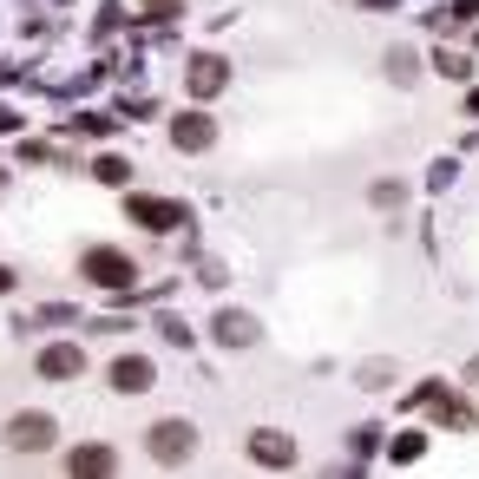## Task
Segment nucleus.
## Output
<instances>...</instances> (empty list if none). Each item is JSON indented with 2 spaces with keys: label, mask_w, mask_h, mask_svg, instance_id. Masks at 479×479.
<instances>
[{
  "label": "nucleus",
  "mask_w": 479,
  "mask_h": 479,
  "mask_svg": "<svg viewBox=\"0 0 479 479\" xmlns=\"http://www.w3.org/2000/svg\"><path fill=\"white\" fill-rule=\"evenodd\" d=\"M119 459H112V447H73L66 453V473H112Z\"/></svg>",
  "instance_id": "9b49d317"
},
{
  "label": "nucleus",
  "mask_w": 479,
  "mask_h": 479,
  "mask_svg": "<svg viewBox=\"0 0 479 479\" xmlns=\"http://www.w3.org/2000/svg\"><path fill=\"white\" fill-rule=\"evenodd\" d=\"M7 289H13V276H7V270H0V295H7Z\"/></svg>",
  "instance_id": "6ab92c4d"
},
{
  "label": "nucleus",
  "mask_w": 479,
  "mask_h": 479,
  "mask_svg": "<svg viewBox=\"0 0 479 479\" xmlns=\"http://www.w3.org/2000/svg\"><path fill=\"white\" fill-rule=\"evenodd\" d=\"M224 86H230V66H224L217 53H197V59H191V92H197V98H217Z\"/></svg>",
  "instance_id": "1a4fd4ad"
},
{
  "label": "nucleus",
  "mask_w": 479,
  "mask_h": 479,
  "mask_svg": "<svg viewBox=\"0 0 479 479\" xmlns=\"http://www.w3.org/2000/svg\"><path fill=\"white\" fill-rule=\"evenodd\" d=\"M401 197H407L401 185H374V204H381V210H394V204H401Z\"/></svg>",
  "instance_id": "f3484780"
},
{
  "label": "nucleus",
  "mask_w": 479,
  "mask_h": 479,
  "mask_svg": "<svg viewBox=\"0 0 479 479\" xmlns=\"http://www.w3.org/2000/svg\"><path fill=\"white\" fill-rule=\"evenodd\" d=\"M467 381H473V388H479V361H467Z\"/></svg>",
  "instance_id": "a211bd4d"
},
{
  "label": "nucleus",
  "mask_w": 479,
  "mask_h": 479,
  "mask_svg": "<svg viewBox=\"0 0 479 479\" xmlns=\"http://www.w3.org/2000/svg\"><path fill=\"white\" fill-rule=\"evenodd\" d=\"M388 79H394V86H414V79H420V59L407 53V46H394V53H388Z\"/></svg>",
  "instance_id": "f8f14e48"
},
{
  "label": "nucleus",
  "mask_w": 479,
  "mask_h": 479,
  "mask_svg": "<svg viewBox=\"0 0 479 479\" xmlns=\"http://www.w3.org/2000/svg\"><path fill=\"white\" fill-rule=\"evenodd\" d=\"M427 453V434H401L394 440V459H420Z\"/></svg>",
  "instance_id": "4468645a"
},
{
  "label": "nucleus",
  "mask_w": 479,
  "mask_h": 479,
  "mask_svg": "<svg viewBox=\"0 0 479 479\" xmlns=\"http://www.w3.org/2000/svg\"><path fill=\"white\" fill-rule=\"evenodd\" d=\"M40 374L46 381H79V374H86V349H79V342H53V349L40 355Z\"/></svg>",
  "instance_id": "20e7f679"
},
{
  "label": "nucleus",
  "mask_w": 479,
  "mask_h": 479,
  "mask_svg": "<svg viewBox=\"0 0 479 479\" xmlns=\"http://www.w3.org/2000/svg\"><path fill=\"white\" fill-rule=\"evenodd\" d=\"M98 185H125V164L119 158H98Z\"/></svg>",
  "instance_id": "2eb2a0df"
},
{
  "label": "nucleus",
  "mask_w": 479,
  "mask_h": 479,
  "mask_svg": "<svg viewBox=\"0 0 479 479\" xmlns=\"http://www.w3.org/2000/svg\"><path fill=\"white\" fill-rule=\"evenodd\" d=\"M145 453H152L158 467H185V459L197 453V427L191 420H158L152 434H145Z\"/></svg>",
  "instance_id": "f257e3e1"
},
{
  "label": "nucleus",
  "mask_w": 479,
  "mask_h": 479,
  "mask_svg": "<svg viewBox=\"0 0 479 479\" xmlns=\"http://www.w3.org/2000/svg\"><path fill=\"white\" fill-rule=\"evenodd\" d=\"M467 112H479V92H467Z\"/></svg>",
  "instance_id": "aec40b11"
},
{
  "label": "nucleus",
  "mask_w": 479,
  "mask_h": 479,
  "mask_svg": "<svg viewBox=\"0 0 479 479\" xmlns=\"http://www.w3.org/2000/svg\"><path fill=\"white\" fill-rule=\"evenodd\" d=\"M217 342H224V349H250V342H256V322L224 309V316H217Z\"/></svg>",
  "instance_id": "9d476101"
},
{
  "label": "nucleus",
  "mask_w": 479,
  "mask_h": 479,
  "mask_svg": "<svg viewBox=\"0 0 479 479\" xmlns=\"http://www.w3.org/2000/svg\"><path fill=\"white\" fill-rule=\"evenodd\" d=\"M53 440H59L53 414H13V420H7V447H13V453H46Z\"/></svg>",
  "instance_id": "7ed1b4c3"
},
{
  "label": "nucleus",
  "mask_w": 479,
  "mask_h": 479,
  "mask_svg": "<svg viewBox=\"0 0 479 479\" xmlns=\"http://www.w3.org/2000/svg\"><path fill=\"white\" fill-rule=\"evenodd\" d=\"M86 283H98V289H131L138 283V263H131L125 250H86Z\"/></svg>",
  "instance_id": "f03ea898"
},
{
  "label": "nucleus",
  "mask_w": 479,
  "mask_h": 479,
  "mask_svg": "<svg viewBox=\"0 0 479 479\" xmlns=\"http://www.w3.org/2000/svg\"><path fill=\"white\" fill-rule=\"evenodd\" d=\"M158 328H164V342H177V349H185V342H191V328H185V322H177V316H164Z\"/></svg>",
  "instance_id": "dca6fc26"
},
{
  "label": "nucleus",
  "mask_w": 479,
  "mask_h": 479,
  "mask_svg": "<svg viewBox=\"0 0 479 479\" xmlns=\"http://www.w3.org/2000/svg\"><path fill=\"white\" fill-rule=\"evenodd\" d=\"M250 459L256 467H295V440L276 434V427H256L250 434Z\"/></svg>",
  "instance_id": "423d86ee"
},
{
  "label": "nucleus",
  "mask_w": 479,
  "mask_h": 479,
  "mask_svg": "<svg viewBox=\"0 0 479 479\" xmlns=\"http://www.w3.org/2000/svg\"><path fill=\"white\" fill-rule=\"evenodd\" d=\"M210 138H217L210 112H177V125H171V145H185V152H210Z\"/></svg>",
  "instance_id": "0eeeda50"
},
{
  "label": "nucleus",
  "mask_w": 479,
  "mask_h": 479,
  "mask_svg": "<svg viewBox=\"0 0 479 479\" xmlns=\"http://www.w3.org/2000/svg\"><path fill=\"white\" fill-rule=\"evenodd\" d=\"M434 73H440V79H467L473 59H467V53H434Z\"/></svg>",
  "instance_id": "ddd939ff"
},
{
  "label": "nucleus",
  "mask_w": 479,
  "mask_h": 479,
  "mask_svg": "<svg viewBox=\"0 0 479 479\" xmlns=\"http://www.w3.org/2000/svg\"><path fill=\"white\" fill-rule=\"evenodd\" d=\"M125 210H131V217H138L145 230H158V237L185 224V210H177V204H158V197H125Z\"/></svg>",
  "instance_id": "6e6552de"
},
{
  "label": "nucleus",
  "mask_w": 479,
  "mask_h": 479,
  "mask_svg": "<svg viewBox=\"0 0 479 479\" xmlns=\"http://www.w3.org/2000/svg\"><path fill=\"white\" fill-rule=\"evenodd\" d=\"M368 7H394V0H368Z\"/></svg>",
  "instance_id": "412c9836"
},
{
  "label": "nucleus",
  "mask_w": 479,
  "mask_h": 479,
  "mask_svg": "<svg viewBox=\"0 0 479 479\" xmlns=\"http://www.w3.org/2000/svg\"><path fill=\"white\" fill-rule=\"evenodd\" d=\"M152 381H158V368L145 355H119L112 361V394H152Z\"/></svg>",
  "instance_id": "39448f33"
}]
</instances>
